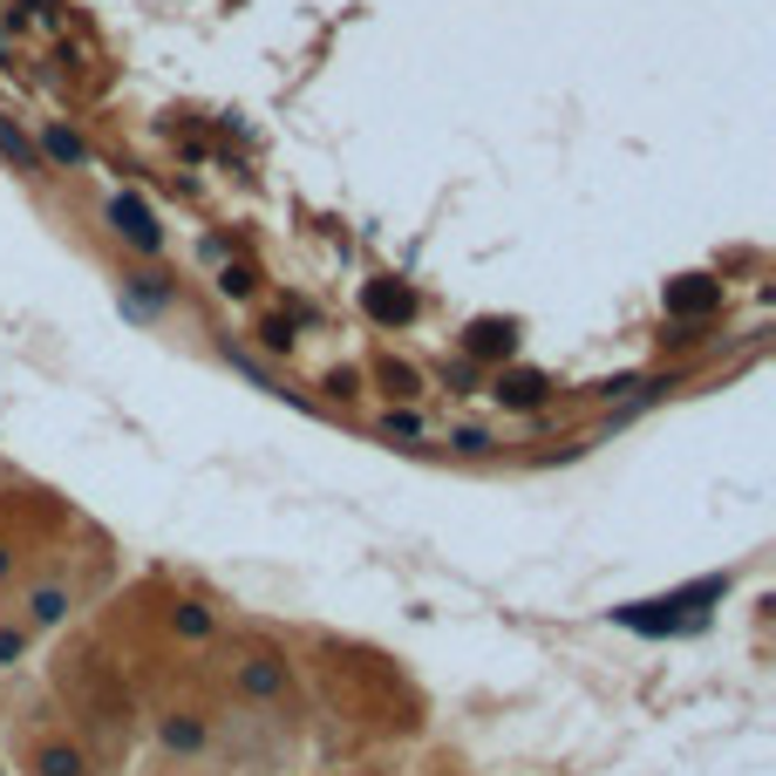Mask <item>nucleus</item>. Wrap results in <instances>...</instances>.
<instances>
[{"label":"nucleus","mask_w":776,"mask_h":776,"mask_svg":"<svg viewBox=\"0 0 776 776\" xmlns=\"http://www.w3.org/2000/svg\"><path fill=\"white\" fill-rule=\"evenodd\" d=\"M361 307H368V320L375 327H408L423 313V300H416V286L408 279H368L361 286Z\"/></svg>","instance_id":"9b49d317"},{"label":"nucleus","mask_w":776,"mask_h":776,"mask_svg":"<svg viewBox=\"0 0 776 776\" xmlns=\"http://www.w3.org/2000/svg\"><path fill=\"white\" fill-rule=\"evenodd\" d=\"M457 354L477 361V368H504V361L518 354V320H504V313H477V320L464 327Z\"/></svg>","instance_id":"1a4fd4ad"},{"label":"nucleus","mask_w":776,"mask_h":776,"mask_svg":"<svg viewBox=\"0 0 776 776\" xmlns=\"http://www.w3.org/2000/svg\"><path fill=\"white\" fill-rule=\"evenodd\" d=\"M28 647H34V634H28L21 620H0V668H14V661H28Z\"/></svg>","instance_id":"412c9836"},{"label":"nucleus","mask_w":776,"mask_h":776,"mask_svg":"<svg viewBox=\"0 0 776 776\" xmlns=\"http://www.w3.org/2000/svg\"><path fill=\"white\" fill-rule=\"evenodd\" d=\"M212 715H204V709H191V702H171V709H163L157 715V750L163 756H171V763H198L204 750H212Z\"/></svg>","instance_id":"423d86ee"},{"label":"nucleus","mask_w":776,"mask_h":776,"mask_svg":"<svg viewBox=\"0 0 776 776\" xmlns=\"http://www.w3.org/2000/svg\"><path fill=\"white\" fill-rule=\"evenodd\" d=\"M443 449H449V457H464V464H483V457H498V449H504V436L490 423H449Z\"/></svg>","instance_id":"2eb2a0df"},{"label":"nucleus","mask_w":776,"mask_h":776,"mask_svg":"<svg viewBox=\"0 0 776 776\" xmlns=\"http://www.w3.org/2000/svg\"><path fill=\"white\" fill-rule=\"evenodd\" d=\"M634 389H640V375H606V382H593V395H599V402H627Z\"/></svg>","instance_id":"4be33fe9"},{"label":"nucleus","mask_w":776,"mask_h":776,"mask_svg":"<svg viewBox=\"0 0 776 776\" xmlns=\"http://www.w3.org/2000/svg\"><path fill=\"white\" fill-rule=\"evenodd\" d=\"M103 232L123 245V253H137L143 266H157L163 245H171V238H163V225H157V212H150L137 191H109L103 198Z\"/></svg>","instance_id":"f03ea898"},{"label":"nucleus","mask_w":776,"mask_h":776,"mask_svg":"<svg viewBox=\"0 0 776 776\" xmlns=\"http://www.w3.org/2000/svg\"><path fill=\"white\" fill-rule=\"evenodd\" d=\"M163 627H171L184 647H212L219 640V613L204 599H191V593H178V599H163Z\"/></svg>","instance_id":"ddd939ff"},{"label":"nucleus","mask_w":776,"mask_h":776,"mask_svg":"<svg viewBox=\"0 0 776 776\" xmlns=\"http://www.w3.org/2000/svg\"><path fill=\"white\" fill-rule=\"evenodd\" d=\"M212 348H219V361L232 368V375H245V382H253L259 395H273V402H294V408H313V395H307V389H294V382H286V375H279V368L266 361V354H253V348H245V341L219 334Z\"/></svg>","instance_id":"39448f33"},{"label":"nucleus","mask_w":776,"mask_h":776,"mask_svg":"<svg viewBox=\"0 0 776 776\" xmlns=\"http://www.w3.org/2000/svg\"><path fill=\"white\" fill-rule=\"evenodd\" d=\"M14 620L28 627V634H62L68 620H75V580L55 565V572H41V580L21 593V606H14Z\"/></svg>","instance_id":"20e7f679"},{"label":"nucleus","mask_w":776,"mask_h":776,"mask_svg":"<svg viewBox=\"0 0 776 776\" xmlns=\"http://www.w3.org/2000/svg\"><path fill=\"white\" fill-rule=\"evenodd\" d=\"M232 694L245 709H279L286 694H294V661H286V647H266V640L238 647L232 653Z\"/></svg>","instance_id":"f257e3e1"},{"label":"nucleus","mask_w":776,"mask_h":776,"mask_svg":"<svg viewBox=\"0 0 776 776\" xmlns=\"http://www.w3.org/2000/svg\"><path fill=\"white\" fill-rule=\"evenodd\" d=\"M198 259H204V266L232 259V238H225V232H204V238H198Z\"/></svg>","instance_id":"5701e85b"},{"label":"nucleus","mask_w":776,"mask_h":776,"mask_svg":"<svg viewBox=\"0 0 776 776\" xmlns=\"http://www.w3.org/2000/svg\"><path fill=\"white\" fill-rule=\"evenodd\" d=\"M178 300H184V286H178V273H163V266H123V279H116V307H123V320H137V327L178 313Z\"/></svg>","instance_id":"7ed1b4c3"},{"label":"nucleus","mask_w":776,"mask_h":776,"mask_svg":"<svg viewBox=\"0 0 776 776\" xmlns=\"http://www.w3.org/2000/svg\"><path fill=\"white\" fill-rule=\"evenodd\" d=\"M483 389H490L498 408H511V416H539L545 395H552V382L539 375V368H498V375H483Z\"/></svg>","instance_id":"9d476101"},{"label":"nucleus","mask_w":776,"mask_h":776,"mask_svg":"<svg viewBox=\"0 0 776 776\" xmlns=\"http://www.w3.org/2000/svg\"><path fill=\"white\" fill-rule=\"evenodd\" d=\"M212 286H219V300H253L259 294V266L253 259H219V273H212Z\"/></svg>","instance_id":"f3484780"},{"label":"nucleus","mask_w":776,"mask_h":776,"mask_svg":"<svg viewBox=\"0 0 776 776\" xmlns=\"http://www.w3.org/2000/svg\"><path fill=\"white\" fill-rule=\"evenodd\" d=\"M294 341H300V334H294V320H286V313H266V320H259V348H253V354L279 361V354H294Z\"/></svg>","instance_id":"6ab92c4d"},{"label":"nucleus","mask_w":776,"mask_h":776,"mask_svg":"<svg viewBox=\"0 0 776 776\" xmlns=\"http://www.w3.org/2000/svg\"><path fill=\"white\" fill-rule=\"evenodd\" d=\"M34 150H41V163H49V178L55 171H96V143L75 130V123H62V116H49V123H34Z\"/></svg>","instance_id":"6e6552de"},{"label":"nucleus","mask_w":776,"mask_h":776,"mask_svg":"<svg viewBox=\"0 0 776 776\" xmlns=\"http://www.w3.org/2000/svg\"><path fill=\"white\" fill-rule=\"evenodd\" d=\"M14 559H21V552H14V539H0V586L14 580Z\"/></svg>","instance_id":"b1692460"},{"label":"nucleus","mask_w":776,"mask_h":776,"mask_svg":"<svg viewBox=\"0 0 776 776\" xmlns=\"http://www.w3.org/2000/svg\"><path fill=\"white\" fill-rule=\"evenodd\" d=\"M375 382H382V395H389V402H416V395H423V375H416L408 361H395V354H382V361H375Z\"/></svg>","instance_id":"a211bd4d"},{"label":"nucleus","mask_w":776,"mask_h":776,"mask_svg":"<svg viewBox=\"0 0 776 776\" xmlns=\"http://www.w3.org/2000/svg\"><path fill=\"white\" fill-rule=\"evenodd\" d=\"M436 382H443L449 395H477V389H483V368L457 354V361H443V375H436Z\"/></svg>","instance_id":"aec40b11"},{"label":"nucleus","mask_w":776,"mask_h":776,"mask_svg":"<svg viewBox=\"0 0 776 776\" xmlns=\"http://www.w3.org/2000/svg\"><path fill=\"white\" fill-rule=\"evenodd\" d=\"M375 436H382V443H423V436H429V423H423V408L389 402L382 416H375Z\"/></svg>","instance_id":"dca6fc26"},{"label":"nucleus","mask_w":776,"mask_h":776,"mask_svg":"<svg viewBox=\"0 0 776 776\" xmlns=\"http://www.w3.org/2000/svg\"><path fill=\"white\" fill-rule=\"evenodd\" d=\"M661 313H668L674 327H709V320L722 313V279H709V273L668 279V286H661Z\"/></svg>","instance_id":"0eeeda50"},{"label":"nucleus","mask_w":776,"mask_h":776,"mask_svg":"<svg viewBox=\"0 0 776 776\" xmlns=\"http://www.w3.org/2000/svg\"><path fill=\"white\" fill-rule=\"evenodd\" d=\"M34 776H96V756L75 743V735H41L34 756H28Z\"/></svg>","instance_id":"f8f14e48"},{"label":"nucleus","mask_w":776,"mask_h":776,"mask_svg":"<svg viewBox=\"0 0 776 776\" xmlns=\"http://www.w3.org/2000/svg\"><path fill=\"white\" fill-rule=\"evenodd\" d=\"M0 163H8V171H21L28 184H41V178H49V163H41L34 137L21 130V123H14V116H0Z\"/></svg>","instance_id":"4468645a"}]
</instances>
